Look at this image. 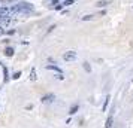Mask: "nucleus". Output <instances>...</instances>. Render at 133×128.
Instances as JSON below:
<instances>
[{"label":"nucleus","instance_id":"dca6fc26","mask_svg":"<svg viewBox=\"0 0 133 128\" xmlns=\"http://www.w3.org/2000/svg\"><path fill=\"white\" fill-rule=\"evenodd\" d=\"M54 9H55V11H61V9H63V5H57Z\"/></svg>","mask_w":133,"mask_h":128},{"label":"nucleus","instance_id":"1a4fd4ad","mask_svg":"<svg viewBox=\"0 0 133 128\" xmlns=\"http://www.w3.org/2000/svg\"><path fill=\"white\" fill-rule=\"evenodd\" d=\"M109 100H111V97L108 95V97L105 98V103H103V107H102V109H103V110H106V107H108V103H109Z\"/></svg>","mask_w":133,"mask_h":128},{"label":"nucleus","instance_id":"ddd939ff","mask_svg":"<svg viewBox=\"0 0 133 128\" xmlns=\"http://www.w3.org/2000/svg\"><path fill=\"white\" fill-rule=\"evenodd\" d=\"M84 69H85V70H87L88 73L91 71V67H90V64H88V63H84Z\"/></svg>","mask_w":133,"mask_h":128},{"label":"nucleus","instance_id":"6e6552de","mask_svg":"<svg viewBox=\"0 0 133 128\" xmlns=\"http://www.w3.org/2000/svg\"><path fill=\"white\" fill-rule=\"evenodd\" d=\"M52 100H54V95H52V94H51V95H45V97L42 98L44 103H46V101H52Z\"/></svg>","mask_w":133,"mask_h":128},{"label":"nucleus","instance_id":"39448f33","mask_svg":"<svg viewBox=\"0 0 133 128\" xmlns=\"http://www.w3.org/2000/svg\"><path fill=\"white\" fill-rule=\"evenodd\" d=\"M36 79H37V76H36V69L33 67V69H31V71H30V81H33V82H34Z\"/></svg>","mask_w":133,"mask_h":128},{"label":"nucleus","instance_id":"f3484780","mask_svg":"<svg viewBox=\"0 0 133 128\" xmlns=\"http://www.w3.org/2000/svg\"><path fill=\"white\" fill-rule=\"evenodd\" d=\"M3 33H5V30H3V28H0V36H2Z\"/></svg>","mask_w":133,"mask_h":128},{"label":"nucleus","instance_id":"7ed1b4c3","mask_svg":"<svg viewBox=\"0 0 133 128\" xmlns=\"http://www.w3.org/2000/svg\"><path fill=\"white\" fill-rule=\"evenodd\" d=\"M111 3H112V0H97L96 6H97V8H105V6H108V5H111Z\"/></svg>","mask_w":133,"mask_h":128},{"label":"nucleus","instance_id":"20e7f679","mask_svg":"<svg viewBox=\"0 0 133 128\" xmlns=\"http://www.w3.org/2000/svg\"><path fill=\"white\" fill-rule=\"evenodd\" d=\"M46 69H48V70H54V71H57V76H59V75H63L61 70H60L59 67H57V66H54V64H48V66H46Z\"/></svg>","mask_w":133,"mask_h":128},{"label":"nucleus","instance_id":"f03ea898","mask_svg":"<svg viewBox=\"0 0 133 128\" xmlns=\"http://www.w3.org/2000/svg\"><path fill=\"white\" fill-rule=\"evenodd\" d=\"M75 58H76V54H75L73 51H67L63 54V60L64 61H73Z\"/></svg>","mask_w":133,"mask_h":128},{"label":"nucleus","instance_id":"2eb2a0df","mask_svg":"<svg viewBox=\"0 0 133 128\" xmlns=\"http://www.w3.org/2000/svg\"><path fill=\"white\" fill-rule=\"evenodd\" d=\"M20 76H21V71H16V73H15V75L12 76V78H14V79H18V78H20Z\"/></svg>","mask_w":133,"mask_h":128},{"label":"nucleus","instance_id":"9b49d317","mask_svg":"<svg viewBox=\"0 0 133 128\" xmlns=\"http://www.w3.org/2000/svg\"><path fill=\"white\" fill-rule=\"evenodd\" d=\"M76 110H78V106H73V107L70 109V112H69V113H70V115H73V113H76Z\"/></svg>","mask_w":133,"mask_h":128},{"label":"nucleus","instance_id":"423d86ee","mask_svg":"<svg viewBox=\"0 0 133 128\" xmlns=\"http://www.w3.org/2000/svg\"><path fill=\"white\" fill-rule=\"evenodd\" d=\"M5 54H6V57H12V55H14V48H11V46L6 48V49H5Z\"/></svg>","mask_w":133,"mask_h":128},{"label":"nucleus","instance_id":"9d476101","mask_svg":"<svg viewBox=\"0 0 133 128\" xmlns=\"http://www.w3.org/2000/svg\"><path fill=\"white\" fill-rule=\"evenodd\" d=\"M57 5H59V0H52V2H49V6L51 8H55Z\"/></svg>","mask_w":133,"mask_h":128},{"label":"nucleus","instance_id":"4468645a","mask_svg":"<svg viewBox=\"0 0 133 128\" xmlns=\"http://www.w3.org/2000/svg\"><path fill=\"white\" fill-rule=\"evenodd\" d=\"M70 5H73V0H66L63 3V6H70Z\"/></svg>","mask_w":133,"mask_h":128},{"label":"nucleus","instance_id":"f257e3e1","mask_svg":"<svg viewBox=\"0 0 133 128\" xmlns=\"http://www.w3.org/2000/svg\"><path fill=\"white\" fill-rule=\"evenodd\" d=\"M34 11L33 5L31 3H27V2H21V3H18L12 8H9V12L11 13H23V15H29Z\"/></svg>","mask_w":133,"mask_h":128},{"label":"nucleus","instance_id":"0eeeda50","mask_svg":"<svg viewBox=\"0 0 133 128\" xmlns=\"http://www.w3.org/2000/svg\"><path fill=\"white\" fill-rule=\"evenodd\" d=\"M112 122H114V118L109 116V118L106 119V125H105V128H111V127H112Z\"/></svg>","mask_w":133,"mask_h":128},{"label":"nucleus","instance_id":"f8f14e48","mask_svg":"<svg viewBox=\"0 0 133 128\" xmlns=\"http://www.w3.org/2000/svg\"><path fill=\"white\" fill-rule=\"evenodd\" d=\"M93 20V15H87V16H82V21H90Z\"/></svg>","mask_w":133,"mask_h":128}]
</instances>
